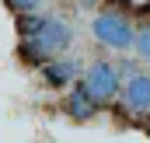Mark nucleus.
<instances>
[{"label": "nucleus", "mask_w": 150, "mask_h": 143, "mask_svg": "<svg viewBox=\"0 0 150 143\" xmlns=\"http://www.w3.org/2000/svg\"><path fill=\"white\" fill-rule=\"evenodd\" d=\"M126 108L129 112H150V77L136 73L126 84Z\"/></svg>", "instance_id": "obj_5"}, {"label": "nucleus", "mask_w": 150, "mask_h": 143, "mask_svg": "<svg viewBox=\"0 0 150 143\" xmlns=\"http://www.w3.org/2000/svg\"><path fill=\"white\" fill-rule=\"evenodd\" d=\"M84 84H87V91L94 94L98 105H101V101H112L115 94H119V73H115V67H112V63H105V59L91 63Z\"/></svg>", "instance_id": "obj_3"}, {"label": "nucleus", "mask_w": 150, "mask_h": 143, "mask_svg": "<svg viewBox=\"0 0 150 143\" xmlns=\"http://www.w3.org/2000/svg\"><path fill=\"white\" fill-rule=\"evenodd\" d=\"M18 35H21V56L28 63H49L70 45V25L56 14H21L18 18Z\"/></svg>", "instance_id": "obj_1"}, {"label": "nucleus", "mask_w": 150, "mask_h": 143, "mask_svg": "<svg viewBox=\"0 0 150 143\" xmlns=\"http://www.w3.org/2000/svg\"><path fill=\"white\" fill-rule=\"evenodd\" d=\"M140 14H150V4H140Z\"/></svg>", "instance_id": "obj_9"}, {"label": "nucleus", "mask_w": 150, "mask_h": 143, "mask_svg": "<svg viewBox=\"0 0 150 143\" xmlns=\"http://www.w3.org/2000/svg\"><path fill=\"white\" fill-rule=\"evenodd\" d=\"M91 32H94L98 42H105V45H112V49H129V45H136V32H133L129 18H122L119 11H101V14L94 18Z\"/></svg>", "instance_id": "obj_2"}, {"label": "nucleus", "mask_w": 150, "mask_h": 143, "mask_svg": "<svg viewBox=\"0 0 150 143\" xmlns=\"http://www.w3.org/2000/svg\"><path fill=\"white\" fill-rule=\"evenodd\" d=\"M74 73H77V63H74V59H49V63L42 67V77H45L49 87H63V84H70Z\"/></svg>", "instance_id": "obj_6"}, {"label": "nucleus", "mask_w": 150, "mask_h": 143, "mask_svg": "<svg viewBox=\"0 0 150 143\" xmlns=\"http://www.w3.org/2000/svg\"><path fill=\"white\" fill-rule=\"evenodd\" d=\"M136 49H140V56H143V59H150V28L136 32Z\"/></svg>", "instance_id": "obj_8"}, {"label": "nucleus", "mask_w": 150, "mask_h": 143, "mask_svg": "<svg viewBox=\"0 0 150 143\" xmlns=\"http://www.w3.org/2000/svg\"><path fill=\"white\" fill-rule=\"evenodd\" d=\"M4 4H7V7H11L14 14H28V11H35L42 0H4Z\"/></svg>", "instance_id": "obj_7"}, {"label": "nucleus", "mask_w": 150, "mask_h": 143, "mask_svg": "<svg viewBox=\"0 0 150 143\" xmlns=\"http://www.w3.org/2000/svg\"><path fill=\"white\" fill-rule=\"evenodd\" d=\"M80 4H84V7H91V4H98V0H80Z\"/></svg>", "instance_id": "obj_10"}, {"label": "nucleus", "mask_w": 150, "mask_h": 143, "mask_svg": "<svg viewBox=\"0 0 150 143\" xmlns=\"http://www.w3.org/2000/svg\"><path fill=\"white\" fill-rule=\"evenodd\" d=\"M67 112L74 115L77 122H87V119L98 115V101H94V94L87 91V84H77L74 91H70V98H67Z\"/></svg>", "instance_id": "obj_4"}]
</instances>
